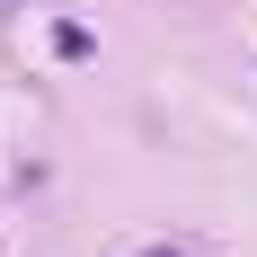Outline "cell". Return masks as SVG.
<instances>
[{"label": "cell", "mask_w": 257, "mask_h": 257, "mask_svg": "<svg viewBox=\"0 0 257 257\" xmlns=\"http://www.w3.org/2000/svg\"><path fill=\"white\" fill-rule=\"evenodd\" d=\"M142 257H186V248H178V239H160V248H142Z\"/></svg>", "instance_id": "cell-1"}]
</instances>
